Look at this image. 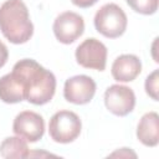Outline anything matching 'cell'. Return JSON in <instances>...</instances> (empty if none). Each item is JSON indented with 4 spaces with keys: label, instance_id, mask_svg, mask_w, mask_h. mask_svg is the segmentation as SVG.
Masks as SVG:
<instances>
[{
    "label": "cell",
    "instance_id": "cell-17",
    "mask_svg": "<svg viewBox=\"0 0 159 159\" xmlns=\"http://www.w3.org/2000/svg\"><path fill=\"white\" fill-rule=\"evenodd\" d=\"M109 157H133V158H137V154L128 148H122V149L112 153Z\"/></svg>",
    "mask_w": 159,
    "mask_h": 159
},
{
    "label": "cell",
    "instance_id": "cell-8",
    "mask_svg": "<svg viewBox=\"0 0 159 159\" xmlns=\"http://www.w3.org/2000/svg\"><path fill=\"white\" fill-rule=\"evenodd\" d=\"M12 130L16 135L21 137L26 142L36 143L45 133V120L42 116L32 111L20 112L12 123Z\"/></svg>",
    "mask_w": 159,
    "mask_h": 159
},
{
    "label": "cell",
    "instance_id": "cell-2",
    "mask_svg": "<svg viewBox=\"0 0 159 159\" xmlns=\"http://www.w3.org/2000/svg\"><path fill=\"white\" fill-rule=\"evenodd\" d=\"M0 31L15 45L25 43L32 37L34 25L22 0H6L0 6Z\"/></svg>",
    "mask_w": 159,
    "mask_h": 159
},
{
    "label": "cell",
    "instance_id": "cell-12",
    "mask_svg": "<svg viewBox=\"0 0 159 159\" xmlns=\"http://www.w3.org/2000/svg\"><path fill=\"white\" fill-rule=\"evenodd\" d=\"M0 99L9 104L19 103L25 99L24 86L19 77L12 72L6 73L0 78Z\"/></svg>",
    "mask_w": 159,
    "mask_h": 159
},
{
    "label": "cell",
    "instance_id": "cell-7",
    "mask_svg": "<svg viewBox=\"0 0 159 159\" xmlns=\"http://www.w3.org/2000/svg\"><path fill=\"white\" fill-rule=\"evenodd\" d=\"M106 108L118 117L129 114L135 106V94L132 88L123 84H112L104 92Z\"/></svg>",
    "mask_w": 159,
    "mask_h": 159
},
{
    "label": "cell",
    "instance_id": "cell-9",
    "mask_svg": "<svg viewBox=\"0 0 159 159\" xmlns=\"http://www.w3.org/2000/svg\"><path fill=\"white\" fill-rule=\"evenodd\" d=\"M96 93V82L86 75H77L66 80L63 86V97L73 104H86L92 101Z\"/></svg>",
    "mask_w": 159,
    "mask_h": 159
},
{
    "label": "cell",
    "instance_id": "cell-6",
    "mask_svg": "<svg viewBox=\"0 0 159 159\" xmlns=\"http://www.w3.org/2000/svg\"><path fill=\"white\" fill-rule=\"evenodd\" d=\"M52 30L61 43L70 45L82 36L84 31V21L77 12L65 11L55 19Z\"/></svg>",
    "mask_w": 159,
    "mask_h": 159
},
{
    "label": "cell",
    "instance_id": "cell-3",
    "mask_svg": "<svg viewBox=\"0 0 159 159\" xmlns=\"http://www.w3.org/2000/svg\"><path fill=\"white\" fill-rule=\"evenodd\" d=\"M96 30L108 39H117L127 30L128 19L120 6L114 2L101 6L93 19Z\"/></svg>",
    "mask_w": 159,
    "mask_h": 159
},
{
    "label": "cell",
    "instance_id": "cell-15",
    "mask_svg": "<svg viewBox=\"0 0 159 159\" xmlns=\"http://www.w3.org/2000/svg\"><path fill=\"white\" fill-rule=\"evenodd\" d=\"M159 70H154L145 80L144 87H145V92L147 94L153 99V101H158L159 96H158V91H159Z\"/></svg>",
    "mask_w": 159,
    "mask_h": 159
},
{
    "label": "cell",
    "instance_id": "cell-4",
    "mask_svg": "<svg viewBox=\"0 0 159 159\" xmlns=\"http://www.w3.org/2000/svg\"><path fill=\"white\" fill-rule=\"evenodd\" d=\"M82 129L80 117L72 111L56 112L48 123V133L53 142L67 144L78 138Z\"/></svg>",
    "mask_w": 159,
    "mask_h": 159
},
{
    "label": "cell",
    "instance_id": "cell-18",
    "mask_svg": "<svg viewBox=\"0 0 159 159\" xmlns=\"http://www.w3.org/2000/svg\"><path fill=\"white\" fill-rule=\"evenodd\" d=\"M73 5L81 7V9H86V7H91L93 6L98 0H71Z\"/></svg>",
    "mask_w": 159,
    "mask_h": 159
},
{
    "label": "cell",
    "instance_id": "cell-16",
    "mask_svg": "<svg viewBox=\"0 0 159 159\" xmlns=\"http://www.w3.org/2000/svg\"><path fill=\"white\" fill-rule=\"evenodd\" d=\"M7 58H9L7 47L5 46V43L2 41H0V68L5 66V63L7 62Z\"/></svg>",
    "mask_w": 159,
    "mask_h": 159
},
{
    "label": "cell",
    "instance_id": "cell-10",
    "mask_svg": "<svg viewBox=\"0 0 159 159\" xmlns=\"http://www.w3.org/2000/svg\"><path fill=\"white\" fill-rule=\"evenodd\" d=\"M112 76L118 82H132L142 72V62L138 56L124 53L112 63Z\"/></svg>",
    "mask_w": 159,
    "mask_h": 159
},
{
    "label": "cell",
    "instance_id": "cell-13",
    "mask_svg": "<svg viewBox=\"0 0 159 159\" xmlns=\"http://www.w3.org/2000/svg\"><path fill=\"white\" fill-rule=\"evenodd\" d=\"M0 155L6 159L29 158L30 152L25 139L21 137H7L0 143Z\"/></svg>",
    "mask_w": 159,
    "mask_h": 159
},
{
    "label": "cell",
    "instance_id": "cell-14",
    "mask_svg": "<svg viewBox=\"0 0 159 159\" xmlns=\"http://www.w3.org/2000/svg\"><path fill=\"white\" fill-rule=\"evenodd\" d=\"M132 10L142 15H153L158 10V0H125Z\"/></svg>",
    "mask_w": 159,
    "mask_h": 159
},
{
    "label": "cell",
    "instance_id": "cell-5",
    "mask_svg": "<svg viewBox=\"0 0 159 159\" xmlns=\"http://www.w3.org/2000/svg\"><path fill=\"white\" fill-rule=\"evenodd\" d=\"M77 63L84 68L103 71L107 63V47L99 40L91 37L78 45L75 52Z\"/></svg>",
    "mask_w": 159,
    "mask_h": 159
},
{
    "label": "cell",
    "instance_id": "cell-1",
    "mask_svg": "<svg viewBox=\"0 0 159 159\" xmlns=\"http://www.w3.org/2000/svg\"><path fill=\"white\" fill-rule=\"evenodd\" d=\"M11 72L22 82L27 102L42 106L52 99L56 91V77L35 60L22 58L17 61Z\"/></svg>",
    "mask_w": 159,
    "mask_h": 159
},
{
    "label": "cell",
    "instance_id": "cell-11",
    "mask_svg": "<svg viewBox=\"0 0 159 159\" xmlns=\"http://www.w3.org/2000/svg\"><path fill=\"white\" fill-rule=\"evenodd\" d=\"M137 138L145 147H157L159 142V116L157 112L145 113L137 127Z\"/></svg>",
    "mask_w": 159,
    "mask_h": 159
}]
</instances>
